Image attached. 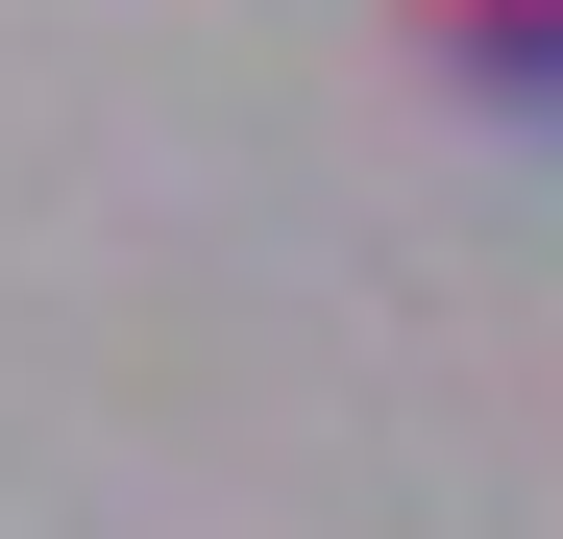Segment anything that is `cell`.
Here are the masks:
<instances>
[{
  "instance_id": "1",
  "label": "cell",
  "mask_w": 563,
  "mask_h": 539,
  "mask_svg": "<svg viewBox=\"0 0 563 539\" xmlns=\"http://www.w3.org/2000/svg\"><path fill=\"white\" fill-rule=\"evenodd\" d=\"M393 25L465 74V99H515V123H563V0H393Z\"/></svg>"
}]
</instances>
